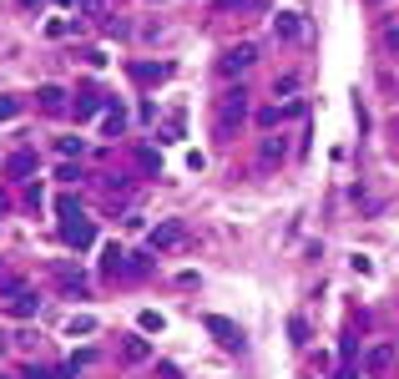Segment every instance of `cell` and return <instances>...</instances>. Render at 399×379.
<instances>
[{"instance_id": "cell-1", "label": "cell", "mask_w": 399, "mask_h": 379, "mask_svg": "<svg viewBox=\"0 0 399 379\" xmlns=\"http://www.w3.org/2000/svg\"><path fill=\"white\" fill-rule=\"evenodd\" d=\"M243 117H248V91L243 87L223 91V101H218V137H233V121H243Z\"/></svg>"}, {"instance_id": "cell-2", "label": "cell", "mask_w": 399, "mask_h": 379, "mask_svg": "<svg viewBox=\"0 0 399 379\" xmlns=\"http://www.w3.org/2000/svg\"><path fill=\"white\" fill-rule=\"evenodd\" d=\"M61 238H66V248H76V253H86L91 243H96V228H91V218H61Z\"/></svg>"}, {"instance_id": "cell-3", "label": "cell", "mask_w": 399, "mask_h": 379, "mask_svg": "<svg viewBox=\"0 0 399 379\" xmlns=\"http://www.w3.org/2000/svg\"><path fill=\"white\" fill-rule=\"evenodd\" d=\"M202 329L213 334L223 349H243V329H238L233 319H223V313H202Z\"/></svg>"}, {"instance_id": "cell-4", "label": "cell", "mask_w": 399, "mask_h": 379, "mask_svg": "<svg viewBox=\"0 0 399 379\" xmlns=\"http://www.w3.org/2000/svg\"><path fill=\"white\" fill-rule=\"evenodd\" d=\"M273 36L288 40V46H299V40L308 36V20H303L299 10H278V15H273Z\"/></svg>"}, {"instance_id": "cell-5", "label": "cell", "mask_w": 399, "mask_h": 379, "mask_svg": "<svg viewBox=\"0 0 399 379\" xmlns=\"http://www.w3.org/2000/svg\"><path fill=\"white\" fill-rule=\"evenodd\" d=\"M6 309L15 313V319H36V309H40V299L26 288V283H6Z\"/></svg>"}, {"instance_id": "cell-6", "label": "cell", "mask_w": 399, "mask_h": 379, "mask_svg": "<svg viewBox=\"0 0 399 379\" xmlns=\"http://www.w3.org/2000/svg\"><path fill=\"white\" fill-rule=\"evenodd\" d=\"M182 238H187V223H182V218H167V223H157L152 233H146V243H152L157 253H162V248H177Z\"/></svg>"}, {"instance_id": "cell-7", "label": "cell", "mask_w": 399, "mask_h": 379, "mask_svg": "<svg viewBox=\"0 0 399 379\" xmlns=\"http://www.w3.org/2000/svg\"><path fill=\"white\" fill-rule=\"evenodd\" d=\"M127 76L137 81V87H157V81H167V76H172V66H167V61H132V66H127Z\"/></svg>"}, {"instance_id": "cell-8", "label": "cell", "mask_w": 399, "mask_h": 379, "mask_svg": "<svg viewBox=\"0 0 399 379\" xmlns=\"http://www.w3.org/2000/svg\"><path fill=\"white\" fill-rule=\"evenodd\" d=\"M107 107H112L107 91H96V87H81L76 91V121H91L96 112H107Z\"/></svg>"}, {"instance_id": "cell-9", "label": "cell", "mask_w": 399, "mask_h": 379, "mask_svg": "<svg viewBox=\"0 0 399 379\" xmlns=\"http://www.w3.org/2000/svg\"><path fill=\"white\" fill-rule=\"evenodd\" d=\"M253 61H258V51L243 40V46H233V51L223 56V76H238V71H248V66H253Z\"/></svg>"}, {"instance_id": "cell-10", "label": "cell", "mask_w": 399, "mask_h": 379, "mask_svg": "<svg viewBox=\"0 0 399 379\" xmlns=\"http://www.w3.org/2000/svg\"><path fill=\"white\" fill-rule=\"evenodd\" d=\"M36 96H40V112H46V117H61V112H66V91H61V87H40Z\"/></svg>"}, {"instance_id": "cell-11", "label": "cell", "mask_w": 399, "mask_h": 379, "mask_svg": "<svg viewBox=\"0 0 399 379\" xmlns=\"http://www.w3.org/2000/svg\"><path fill=\"white\" fill-rule=\"evenodd\" d=\"M101 126H107V137H121V132H127V112H121L116 96H112V107L101 112Z\"/></svg>"}, {"instance_id": "cell-12", "label": "cell", "mask_w": 399, "mask_h": 379, "mask_svg": "<svg viewBox=\"0 0 399 379\" xmlns=\"http://www.w3.org/2000/svg\"><path fill=\"white\" fill-rule=\"evenodd\" d=\"M283 157H288V142H283V137H263L258 162H263V167H273V162H283Z\"/></svg>"}, {"instance_id": "cell-13", "label": "cell", "mask_w": 399, "mask_h": 379, "mask_svg": "<svg viewBox=\"0 0 399 379\" xmlns=\"http://www.w3.org/2000/svg\"><path fill=\"white\" fill-rule=\"evenodd\" d=\"M6 172H10L15 182H26V177L36 172V157H31V152H15V157H6Z\"/></svg>"}, {"instance_id": "cell-14", "label": "cell", "mask_w": 399, "mask_h": 379, "mask_svg": "<svg viewBox=\"0 0 399 379\" xmlns=\"http://www.w3.org/2000/svg\"><path fill=\"white\" fill-rule=\"evenodd\" d=\"M121 354H127V364H146V359H152V344H146L142 334H132V339L121 344Z\"/></svg>"}, {"instance_id": "cell-15", "label": "cell", "mask_w": 399, "mask_h": 379, "mask_svg": "<svg viewBox=\"0 0 399 379\" xmlns=\"http://www.w3.org/2000/svg\"><path fill=\"white\" fill-rule=\"evenodd\" d=\"M389 364H394V344H374V349H369V374L379 379Z\"/></svg>"}, {"instance_id": "cell-16", "label": "cell", "mask_w": 399, "mask_h": 379, "mask_svg": "<svg viewBox=\"0 0 399 379\" xmlns=\"http://www.w3.org/2000/svg\"><path fill=\"white\" fill-rule=\"evenodd\" d=\"M137 167H142L146 177H162V157L152 152V147H142V152H137Z\"/></svg>"}, {"instance_id": "cell-17", "label": "cell", "mask_w": 399, "mask_h": 379, "mask_svg": "<svg viewBox=\"0 0 399 379\" xmlns=\"http://www.w3.org/2000/svg\"><path fill=\"white\" fill-rule=\"evenodd\" d=\"M66 334H71V339H76V334H96V319H91V313H71Z\"/></svg>"}, {"instance_id": "cell-18", "label": "cell", "mask_w": 399, "mask_h": 379, "mask_svg": "<svg viewBox=\"0 0 399 379\" xmlns=\"http://www.w3.org/2000/svg\"><path fill=\"white\" fill-rule=\"evenodd\" d=\"M293 91H299V71H283L273 81V96H293Z\"/></svg>"}, {"instance_id": "cell-19", "label": "cell", "mask_w": 399, "mask_h": 379, "mask_svg": "<svg viewBox=\"0 0 399 379\" xmlns=\"http://www.w3.org/2000/svg\"><path fill=\"white\" fill-rule=\"evenodd\" d=\"M288 339L293 344H308V319H303V313H293V319H288Z\"/></svg>"}, {"instance_id": "cell-20", "label": "cell", "mask_w": 399, "mask_h": 379, "mask_svg": "<svg viewBox=\"0 0 399 379\" xmlns=\"http://www.w3.org/2000/svg\"><path fill=\"white\" fill-rule=\"evenodd\" d=\"M157 137H162V142H182V117H167Z\"/></svg>"}, {"instance_id": "cell-21", "label": "cell", "mask_w": 399, "mask_h": 379, "mask_svg": "<svg viewBox=\"0 0 399 379\" xmlns=\"http://www.w3.org/2000/svg\"><path fill=\"white\" fill-rule=\"evenodd\" d=\"M142 334H162V313H152V309H142Z\"/></svg>"}, {"instance_id": "cell-22", "label": "cell", "mask_w": 399, "mask_h": 379, "mask_svg": "<svg viewBox=\"0 0 399 379\" xmlns=\"http://www.w3.org/2000/svg\"><path fill=\"white\" fill-rule=\"evenodd\" d=\"M20 117V96H0V121H10Z\"/></svg>"}, {"instance_id": "cell-23", "label": "cell", "mask_w": 399, "mask_h": 379, "mask_svg": "<svg viewBox=\"0 0 399 379\" xmlns=\"http://www.w3.org/2000/svg\"><path fill=\"white\" fill-rule=\"evenodd\" d=\"M61 152H66V157H81V152H86V142H81V137H61Z\"/></svg>"}, {"instance_id": "cell-24", "label": "cell", "mask_w": 399, "mask_h": 379, "mask_svg": "<svg viewBox=\"0 0 399 379\" xmlns=\"http://www.w3.org/2000/svg\"><path fill=\"white\" fill-rule=\"evenodd\" d=\"M61 283L76 288V293H86V278H81V273H71V268H61Z\"/></svg>"}, {"instance_id": "cell-25", "label": "cell", "mask_w": 399, "mask_h": 379, "mask_svg": "<svg viewBox=\"0 0 399 379\" xmlns=\"http://www.w3.org/2000/svg\"><path fill=\"white\" fill-rule=\"evenodd\" d=\"M56 213H61V218H76V213H81V207H76V198L66 193V198H56Z\"/></svg>"}, {"instance_id": "cell-26", "label": "cell", "mask_w": 399, "mask_h": 379, "mask_svg": "<svg viewBox=\"0 0 399 379\" xmlns=\"http://www.w3.org/2000/svg\"><path fill=\"white\" fill-rule=\"evenodd\" d=\"M76 6H81V15H91V20H96L101 10H107V0H76Z\"/></svg>"}, {"instance_id": "cell-27", "label": "cell", "mask_w": 399, "mask_h": 379, "mask_svg": "<svg viewBox=\"0 0 399 379\" xmlns=\"http://www.w3.org/2000/svg\"><path fill=\"white\" fill-rule=\"evenodd\" d=\"M379 40H384V51H399V26H384Z\"/></svg>"}, {"instance_id": "cell-28", "label": "cell", "mask_w": 399, "mask_h": 379, "mask_svg": "<svg viewBox=\"0 0 399 379\" xmlns=\"http://www.w3.org/2000/svg\"><path fill=\"white\" fill-rule=\"evenodd\" d=\"M157 374H162V379H182V369H177V364H157Z\"/></svg>"}, {"instance_id": "cell-29", "label": "cell", "mask_w": 399, "mask_h": 379, "mask_svg": "<svg viewBox=\"0 0 399 379\" xmlns=\"http://www.w3.org/2000/svg\"><path fill=\"white\" fill-rule=\"evenodd\" d=\"M26 379H51V374H46V369H36V364H31V369H26Z\"/></svg>"}, {"instance_id": "cell-30", "label": "cell", "mask_w": 399, "mask_h": 379, "mask_svg": "<svg viewBox=\"0 0 399 379\" xmlns=\"http://www.w3.org/2000/svg\"><path fill=\"white\" fill-rule=\"evenodd\" d=\"M20 6H26V10H40V0H20Z\"/></svg>"}, {"instance_id": "cell-31", "label": "cell", "mask_w": 399, "mask_h": 379, "mask_svg": "<svg viewBox=\"0 0 399 379\" xmlns=\"http://www.w3.org/2000/svg\"><path fill=\"white\" fill-rule=\"evenodd\" d=\"M6 344H10V339H6V329H0V349H6Z\"/></svg>"}, {"instance_id": "cell-32", "label": "cell", "mask_w": 399, "mask_h": 379, "mask_svg": "<svg viewBox=\"0 0 399 379\" xmlns=\"http://www.w3.org/2000/svg\"><path fill=\"white\" fill-rule=\"evenodd\" d=\"M394 137H399V117H394Z\"/></svg>"}, {"instance_id": "cell-33", "label": "cell", "mask_w": 399, "mask_h": 379, "mask_svg": "<svg viewBox=\"0 0 399 379\" xmlns=\"http://www.w3.org/2000/svg\"><path fill=\"white\" fill-rule=\"evenodd\" d=\"M61 6H76V0H61Z\"/></svg>"}]
</instances>
